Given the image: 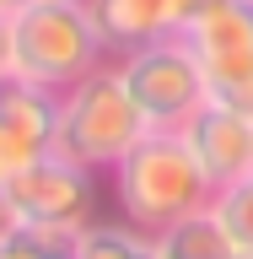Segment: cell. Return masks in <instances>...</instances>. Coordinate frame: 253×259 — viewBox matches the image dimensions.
Here are the masks:
<instances>
[{
  "mask_svg": "<svg viewBox=\"0 0 253 259\" xmlns=\"http://www.w3.org/2000/svg\"><path fill=\"white\" fill-rule=\"evenodd\" d=\"M210 210L221 216V227L232 232L237 248H253V173L237 178V184H221L210 194Z\"/></svg>",
  "mask_w": 253,
  "mask_h": 259,
  "instance_id": "12",
  "label": "cell"
},
{
  "mask_svg": "<svg viewBox=\"0 0 253 259\" xmlns=\"http://www.w3.org/2000/svg\"><path fill=\"white\" fill-rule=\"evenodd\" d=\"M76 259H157V238L129 227L124 216L119 222H103L97 216L92 227L76 232Z\"/></svg>",
  "mask_w": 253,
  "mask_h": 259,
  "instance_id": "11",
  "label": "cell"
},
{
  "mask_svg": "<svg viewBox=\"0 0 253 259\" xmlns=\"http://www.w3.org/2000/svg\"><path fill=\"white\" fill-rule=\"evenodd\" d=\"M0 76H11V16L0 11Z\"/></svg>",
  "mask_w": 253,
  "mask_h": 259,
  "instance_id": "15",
  "label": "cell"
},
{
  "mask_svg": "<svg viewBox=\"0 0 253 259\" xmlns=\"http://www.w3.org/2000/svg\"><path fill=\"white\" fill-rule=\"evenodd\" d=\"M108 189H113V205H119V216H124L129 227L162 232V227L205 210L216 184L205 178V167L194 162L189 141H183L178 130H151L108 173Z\"/></svg>",
  "mask_w": 253,
  "mask_h": 259,
  "instance_id": "1",
  "label": "cell"
},
{
  "mask_svg": "<svg viewBox=\"0 0 253 259\" xmlns=\"http://www.w3.org/2000/svg\"><path fill=\"white\" fill-rule=\"evenodd\" d=\"M27 6H38V0H0V11H6V16H16V11H27Z\"/></svg>",
  "mask_w": 253,
  "mask_h": 259,
  "instance_id": "16",
  "label": "cell"
},
{
  "mask_svg": "<svg viewBox=\"0 0 253 259\" xmlns=\"http://www.w3.org/2000/svg\"><path fill=\"white\" fill-rule=\"evenodd\" d=\"M48 259H76V243H70V248H60V254H48Z\"/></svg>",
  "mask_w": 253,
  "mask_h": 259,
  "instance_id": "17",
  "label": "cell"
},
{
  "mask_svg": "<svg viewBox=\"0 0 253 259\" xmlns=\"http://www.w3.org/2000/svg\"><path fill=\"white\" fill-rule=\"evenodd\" d=\"M76 243V232H38V227H22L11 243H0V259H48L60 254V248H70Z\"/></svg>",
  "mask_w": 253,
  "mask_h": 259,
  "instance_id": "13",
  "label": "cell"
},
{
  "mask_svg": "<svg viewBox=\"0 0 253 259\" xmlns=\"http://www.w3.org/2000/svg\"><path fill=\"white\" fill-rule=\"evenodd\" d=\"M151 238H157V259H232L237 254L232 232L221 227V216L210 205L173 222V227H162V232H151Z\"/></svg>",
  "mask_w": 253,
  "mask_h": 259,
  "instance_id": "10",
  "label": "cell"
},
{
  "mask_svg": "<svg viewBox=\"0 0 253 259\" xmlns=\"http://www.w3.org/2000/svg\"><path fill=\"white\" fill-rule=\"evenodd\" d=\"M54 119H60V92L38 81L0 76V184L27 173L38 157L54 151Z\"/></svg>",
  "mask_w": 253,
  "mask_h": 259,
  "instance_id": "7",
  "label": "cell"
},
{
  "mask_svg": "<svg viewBox=\"0 0 253 259\" xmlns=\"http://www.w3.org/2000/svg\"><path fill=\"white\" fill-rule=\"evenodd\" d=\"M194 6H199V11H210V6H221V0H194Z\"/></svg>",
  "mask_w": 253,
  "mask_h": 259,
  "instance_id": "18",
  "label": "cell"
},
{
  "mask_svg": "<svg viewBox=\"0 0 253 259\" xmlns=\"http://www.w3.org/2000/svg\"><path fill=\"white\" fill-rule=\"evenodd\" d=\"M22 227H27V222H22V216H16V205H11V194L0 189V243H11L16 232H22Z\"/></svg>",
  "mask_w": 253,
  "mask_h": 259,
  "instance_id": "14",
  "label": "cell"
},
{
  "mask_svg": "<svg viewBox=\"0 0 253 259\" xmlns=\"http://www.w3.org/2000/svg\"><path fill=\"white\" fill-rule=\"evenodd\" d=\"M232 259H253V248H237V254H232Z\"/></svg>",
  "mask_w": 253,
  "mask_h": 259,
  "instance_id": "19",
  "label": "cell"
},
{
  "mask_svg": "<svg viewBox=\"0 0 253 259\" xmlns=\"http://www.w3.org/2000/svg\"><path fill=\"white\" fill-rule=\"evenodd\" d=\"M119 70H124L140 113L151 119V130H183V119L199 103H210L205 70H199V60H194V49H189L183 32L119 54Z\"/></svg>",
  "mask_w": 253,
  "mask_h": 259,
  "instance_id": "4",
  "label": "cell"
},
{
  "mask_svg": "<svg viewBox=\"0 0 253 259\" xmlns=\"http://www.w3.org/2000/svg\"><path fill=\"white\" fill-rule=\"evenodd\" d=\"M86 11H92L108 54L119 60V54H129V49H140V44L178 38L199 16V6L194 0H86Z\"/></svg>",
  "mask_w": 253,
  "mask_h": 259,
  "instance_id": "9",
  "label": "cell"
},
{
  "mask_svg": "<svg viewBox=\"0 0 253 259\" xmlns=\"http://www.w3.org/2000/svg\"><path fill=\"white\" fill-rule=\"evenodd\" d=\"M216 103L253 113V0H221L183 27Z\"/></svg>",
  "mask_w": 253,
  "mask_h": 259,
  "instance_id": "5",
  "label": "cell"
},
{
  "mask_svg": "<svg viewBox=\"0 0 253 259\" xmlns=\"http://www.w3.org/2000/svg\"><path fill=\"white\" fill-rule=\"evenodd\" d=\"M145 135H151V119L140 113L119 60H108L103 70L81 76L76 87L60 92V119H54V151L60 157L108 178Z\"/></svg>",
  "mask_w": 253,
  "mask_h": 259,
  "instance_id": "2",
  "label": "cell"
},
{
  "mask_svg": "<svg viewBox=\"0 0 253 259\" xmlns=\"http://www.w3.org/2000/svg\"><path fill=\"white\" fill-rule=\"evenodd\" d=\"M189 141L194 162L205 167V178L221 189V184H237V178L253 173V113L232 108V103H199V108L183 119L178 130Z\"/></svg>",
  "mask_w": 253,
  "mask_h": 259,
  "instance_id": "8",
  "label": "cell"
},
{
  "mask_svg": "<svg viewBox=\"0 0 253 259\" xmlns=\"http://www.w3.org/2000/svg\"><path fill=\"white\" fill-rule=\"evenodd\" d=\"M108 60L113 54L86 11V0H38L11 16V76L22 81L65 92L81 76L103 70Z\"/></svg>",
  "mask_w": 253,
  "mask_h": 259,
  "instance_id": "3",
  "label": "cell"
},
{
  "mask_svg": "<svg viewBox=\"0 0 253 259\" xmlns=\"http://www.w3.org/2000/svg\"><path fill=\"white\" fill-rule=\"evenodd\" d=\"M97 178L103 173L60 157V151H48V157L32 162L27 173L0 184V189L11 194L16 216L27 227H38V232H81V227L97 222Z\"/></svg>",
  "mask_w": 253,
  "mask_h": 259,
  "instance_id": "6",
  "label": "cell"
}]
</instances>
